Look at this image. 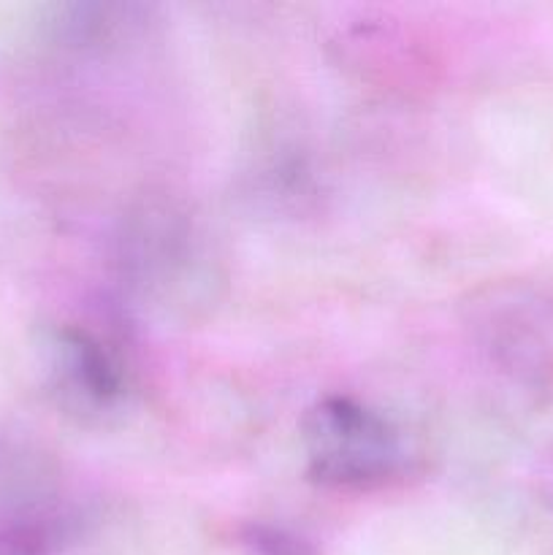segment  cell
I'll return each mask as SVG.
<instances>
[{
	"label": "cell",
	"mask_w": 553,
	"mask_h": 555,
	"mask_svg": "<svg viewBox=\"0 0 553 555\" xmlns=\"http://www.w3.org/2000/svg\"><path fill=\"white\" fill-rule=\"evenodd\" d=\"M41 358L49 393L68 415L85 423H106L128 410V372L90 331L76 325L49 328Z\"/></svg>",
	"instance_id": "cell-2"
},
{
	"label": "cell",
	"mask_w": 553,
	"mask_h": 555,
	"mask_svg": "<svg viewBox=\"0 0 553 555\" xmlns=\"http://www.w3.org/2000/svg\"><path fill=\"white\" fill-rule=\"evenodd\" d=\"M309 480L342 491H374L404 477V437L390 417L350 396H325L304 415Z\"/></svg>",
	"instance_id": "cell-1"
},
{
	"label": "cell",
	"mask_w": 553,
	"mask_h": 555,
	"mask_svg": "<svg viewBox=\"0 0 553 555\" xmlns=\"http://www.w3.org/2000/svg\"><path fill=\"white\" fill-rule=\"evenodd\" d=\"M242 545L249 555H318L307 537L274 524H247L242 529Z\"/></svg>",
	"instance_id": "cell-3"
}]
</instances>
